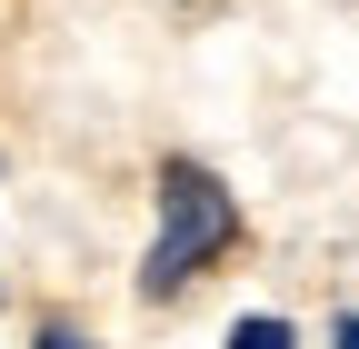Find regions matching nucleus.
I'll return each instance as SVG.
<instances>
[{
  "label": "nucleus",
  "instance_id": "1",
  "mask_svg": "<svg viewBox=\"0 0 359 349\" xmlns=\"http://www.w3.org/2000/svg\"><path fill=\"white\" fill-rule=\"evenodd\" d=\"M230 249H240V190L219 180L210 160L170 150V160H160V230H150V249H140V299L170 310V299L190 289V280H210Z\"/></svg>",
  "mask_w": 359,
  "mask_h": 349
},
{
  "label": "nucleus",
  "instance_id": "2",
  "mask_svg": "<svg viewBox=\"0 0 359 349\" xmlns=\"http://www.w3.org/2000/svg\"><path fill=\"white\" fill-rule=\"evenodd\" d=\"M230 349H299V329L280 310H250V320H230Z\"/></svg>",
  "mask_w": 359,
  "mask_h": 349
},
{
  "label": "nucleus",
  "instance_id": "3",
  "mask_svg": "<svg viewBox=\"0 0 359 349\" xmlns=\"http://www.w3.org/2000/svg\"><path fill=\"white\" fill-rule=\"evenodd\" d=\"M30 349H90V339H80L70 320H40V329H30Z\"/></svg>",
  "mask_w": 359,
  "mask_h": 349
},
{
  "label": "nucleus",
  "instance_id": "4",
  "mask_svg": "<svg viewBox=\"0 0 359 349\" xmlns=\"http://www.w3.org/2000/svg\"><path fill=\"white\" fill-rule=\"evenodd\" d=\"M330 349H359V310H339V320H330Z\"/></svg>",
  "mask_w": 359,
  "mask_h": 349
}]
</instances>
